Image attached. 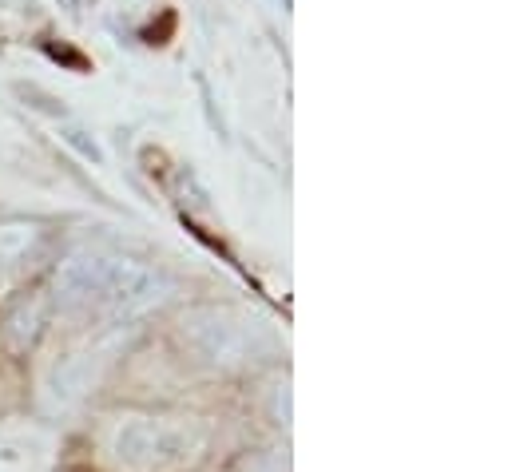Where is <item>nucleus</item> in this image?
Listing matches in <instances>:
<instances>
[{"label": "nucleus", "mask_w": 512, "mask_h": 472, "mask_svg": "<svg viewBox=\"0 0 512 472\" xmlns=\"http://www.w3.org/2000/svg\"><path fill=\"white\" fill-rule=\"evenodd\" d=\"M207 449L195 421H131L112 437V461L124 472H183Z\"/></svg>", "instance_id": "obj_1"}]
</instances>
